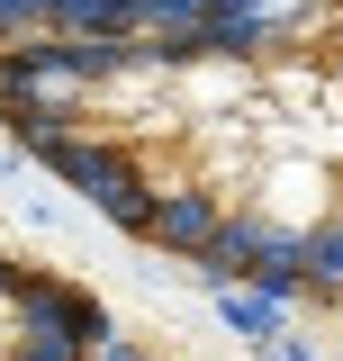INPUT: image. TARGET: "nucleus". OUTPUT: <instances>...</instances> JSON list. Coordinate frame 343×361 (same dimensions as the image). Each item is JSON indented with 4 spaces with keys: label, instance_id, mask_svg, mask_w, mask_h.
Returning a JSON list of instances; mask_svg holds the SVG:
<instances>
[{
    "label": "nucleus",
    "instance_id": "nucleus-1",
    "mask_svg": "<svg viewBox=\"0 0 343 361\" xmlns=\"http://www.w3.org/2000/svg\"><path fill=\"white\" fill-rule=\"evenodd\" d=\"M0 127L172 262L343 298V0H0Z\"/></svg>",
    "mask_w": 343,
    "mask_h": 361
},
{
    "label": "nucleus",
    "instance_id": "nucleus-2",
    "mask_svg": "<svg viewBox=\"0 0 343 361\" xmlns=\"http://www.w3.org/2000/svg\"><path fill=\"white\" fill-rule=\"evenodd\" d=\"M0 361H109V316L64 271L0 253Z\"/></svg>",
    "mask_w": 343,
    "mask_h": 361
}]
</instances>
